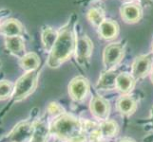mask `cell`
I'll return each instance as SVG.
<instances>
[{
  "instance_id": "28",
  "label": "cell",
  "mask_w": 153,
  "mask_h": 142,
  "mask_svg": "<svg viewBox=\"0 0 153 142\" xmlns=\"http://www.w3.org/2000/svg\"><path fill=\"white\" fill-rule=\"evenodd\" d=\"M126 2H133L134 0H126Z\"/></svg>"
},
{
  "instance_id": "6",
  "label": "cell",
  "mask_w": 153,
  "mask_h": 142,
  "mask_svg": "<svg viewBox=\"0 0 153 142\" xmlns=\"http://www.w3.org/2000/svg\"><path fill=\"white\" fill-rule=\"evenodd\" d=\"M89 91V82L88 79L83 76L74 78L68 85V94L75 102L85 99Z\"/></svg>"
},
{
  "instance_id": "16",
  "label": "cell",
  "mask_w": 153,
  "mask_h": 142,
  "mask_svg": "<svg viewBox=\"0 0 153 142\" xmlns=\"http://www.w3.org/2000/svg\"><path fill=\"white\" fill-rule=\"evenodd\" d=\"M135 85V79L128 73H119L116 78V89L122 94H128Z\"/></svg>"
},
{
  "instance_id": "5",
  "label": "cell",
  "mask_w": 153,
  "mask_h": 142,
  "mask_svg": "<svg viewBox=\"0 0 153 142\" xmlns=\"http://www.w3.org/2000/svg\"><path fill=\"white\" fill-rule=\"evenodd\" d=\"M125 49L121 43H111L105 47L103 52V63L107 70H111L122 61Z\"/></svg>"
},
{
  "instance_id": "18",
  "label": "cell",
  "mask_w": 153,
  "mask_h": 142,
  "mask_svg": "<svg viewBox=\"0 0 153 142\" xmlns=\"http://www.w3.org/2000/svg\"><path fill=\"white\" fill-rule=\"evenodd\" d=\"M50 127L44 120H38L34 122V131L30 142H47L49 138Z\"/></svg>"
},
{
  "instance_id": "19",
  "label": "cell",
  "mask_w": 153,
  "mask_h": 142,
  "mask_svg": "<svg viewBox=\"0 0 153 142\" xmlns=\"http://www.w3.org/2000/svg\"><path fill=\"white\" fill-rule=\"evenodd\" d=\"M136 107L137 104L135 99L128 95L122 96L117 102V110L120 112V114L124 116H129L133 114L136 110Z\"/></svg>"
},
{
  "instance_id": "24",
  "label": "cell",
  "mask_w": 153,
  "mask_h": 142,
  "mask_svg": "<svg viewBox=\"0 0 153 142\" xmlns=\"http://www.w3.org/2000/svg\"><path fill=\"white\" fill-rule=\"evenodd\" d=\"M68 142H86V138H84L83 135H80V136H78V138H75L70 140Z\"/></svg>"
},
{
  "instance_id": "23",
  "label": "cell",
  "mask_w": 153,
  "mask_h": 142,
  "mask_svg": "<svg viewBox=\"0 0 153 142\" xmlns=\"http://www.w3.org/2000/svg\"><path fill=\"white\" fill-rule=\"evenodd\" d=\"M47 112H48V114L50 116H51V117L54 118L66 114L64 108H63L61 105L57 102H51L48 105V107H47Z\"/></svg>"
},
{
  "instance_id": "27",
  "label": "cell",
  "mask_w": 153,
  "mask_h": 142,
  "mask_svg": "<svg viewBox=\"0 0 153 142\" xmlns=\"http://www.w3.org/2000/svg\"><path fill=\"white\" fill-rule=\"evenodd\" d=\"M151 82H152V83H153V70L151 71Z\"/></svg>"
},
{
  "instance_id": "29",
  "label": "cell",
  "mask_w": 153,
  "mask_h": 142,
  "mask_svg": "<svg viewBox=\"0 0 153 142\" xmlns=\"http://www.w3.org/2000/svg\"><path fill=\"white\" fill-rule=\"evenodd\" d=\"M152 53H153V45H152Z\"/></svg>"
},
{
  "instance_id": "20",
  "label": "cell",
  "mask_w": 153,
  "mask_h": 142,
  "mask_svg": "<svg viewBox=\"0 0 153 142\" xmlns=\"http://www.w3.org/2000/svg\"><path fill=\"white\" fill-rule=\"evenodd\" d=\"M100 133L105 138H112L118 133V125L113 120H104L99 126Z\"/></svg>"
},
{
  "instance_id": "8",
  "label": "cell",
  "mask_w": 153,
  "mask_h": 142,
  "mask_svg": "<svg viewBox=\"0 0 153 142\" xmlns=\"http://www.w3.org/2000/svg\"><path fill=\"white\" fill-rule=\"evenodd\" d=\"M93 49V44L91 40L87 35H82L77 38L76 36V45H75V58L76 61L80 65L86 64L87 60L89 59Z\"/></svg>"
},
{
  "instance_id": "15",
  "label": "cell",
  "mask_w": 153,
  "mask_h": 142,
  "mask_svg": "<svg viewBox=\"0 0 153 142\" xmlns=\"http://www.w3.org/2000/svg\"><path fill=\"white\" fill-rule=\"evenodd\" d=\"M58 37V31L50 26H45L41 30V41L44 49L47 52H51Z\"/></svg>"
},
{
  "instance_id": "3",
  "label": "cell",
  "mask_w": 153,
  "mask_h": 142,
  "mask_svg": "<svg viewBox=\"0 0 153 142\" xmlns=\"http://www.w3.org/2000/svg\"><path fill=\"white\" fill-rule=\"evenodd\" d=\"M38 77L39 72L37 70L25 72V74L21 76L14 83V89L12 96L13 101L21 102L27 99L30 94H33L37 86Z\"/></svg>"
},
{
  "instance_id": "22",
  "label": "cell",
  "mask_w": 153,
  "mask_h": 142,
  "mask_svg": "<svg viewBox=\"0 0 153 142\" xmlns=\"http://www.w3.org/2000/svg\"><path fill=\"white\" fill-rule=\"evenodd\" d=\"M14 85L10 81H0V101H5L13 96Z\"/></svg>"
},
{
  "instance_id": "2",
  "label": "cell",
  "mask_w": 153,
  "mask_h": 142,
  "mask_svg": "<svg viewBox=\"0 0 153 142\" xmlns=\"http://www.w3.org/2000/svg\"><path fill=\"white\" fill-rule=\"evenodd\" d=\"M82 128V123L78 118L64 114L53 119L50 126V132L57 138L70 141L81 135Z\"/></svg>"
},
{
  "instance_id": "21",
  "label": "cell",
  "mask_w": 153,
  "mask_h": 142,
  "mask_svg": "<svg viewBox=\"0 0 153 142\" xmlns=\"http://www.w3.org/2000/svg\"><path fill=\"white\" fill-rule=\"evenodd\" d=\"M87 17L89 22L96 28H98L99 26L105 20L103 10L100 8H91L88 12Z\"/></svg>"
},
{
  "instance_id": "17",
  "label": "cell",
  "mask_w": 153,
  "mask_h": 142,
  "mask_svg": "<svg viewBox=\"0 0 153 142\" xmlns=\"http://www.w3.org/2000/svg\"><path fill=\"white\" fill-rule=\"evenodd\" d=\"M119 73L114 70H107L99 78L97 82V88L102 90H112L116 88V78Z\"/></svg>"
},
{
  "instance_id": "26",
  "label": "cell",
  "mask_w": 153,
  "mask_h": 142,
  "mask_svg": "<svg viewBox=\"0 0 153 142\" xmlns=\"http://www.w3.org/2000/svg\"><path fill=\"white\" fill-rule=\"evenodd\" d=\"M142 1H144L146 4H149V3L152 2V0H142Z\"/></svg>"
},
{
  "instance_id": "11",
  "label": "cell",
  "mask_w": 153,
  "mask_h": 142,
  "mask_svg": "<svg viewBox=\"0 0 153 142\" xmlns=\"http://www.w3.org/2000/svg\"><path fill=\"white\" fill-rule=\"evenodd\" d=\"M121 17L126 23L133 24L138 22L142 17V8L139 4L134 2H126L120 10Z\"/></svg>"
},
{
  "instance_id": "12",
  "label": "cell",
  "mask_w": 153,
  "mask_h": 142,
  "mask_svg": "<svg viewBox=\"0 0 153 142\" xmlns=\"http://www.w3.org/2000/svg\"><path fill=\"white\" fill-rule=\"evenodd\" d=\"M5 46L10 54L19 59L26 54L25 40L23 36L5 37Z\"/></svg>"
},
{
  "instance_id": "13",
  "label": "cell",
  "mask_w": 153,
  "mask_h": 142,
  "mask_svg": "<svg viewBox=\"0 0 153 142\" xmlns=\"http://www.w3.org/2000/svg\"><path fill=\"white\" fill-rule=\"evenodd\" d=\"M100 37L105 40H112L117 37L119 33V26L111 19H105L98 27Z\"/></svg>"
},
{
  "instance_id": "7",
  "label": "cell",
  "mask_w": 153,
  "mask_h": 142,
  "mask_svg": "<svg viewBox=\"0 0 153 142\" xmlns=\"http://www.w3.org/2000/svg\"><path fill=\"white\" fill-rule=\"evenodd\" d=\"M152 65L153 57L150 54L137 57L131 65V75L135 80L144 78L150 72Z\"/></svg>"
},
{
  "instance_id": "10",
  "label": "cell",
  "mask_w": 153,
  "mask_h": 142,
  "mask_svg": "<svg viewBox=\"0 0 153 142\" xmlns=\"http://www.w3.org/2000/svg\"><path fill=\"white\" fill-rule=\"evenodd\" d=\"M89 107H91V114L95 118L102 120V121L108 119L110 107L108 102L105 101L104 98L100 96H95L91 99Z\"/></svg>"
},
{
  "instance_id": "4",
  "label": "cell",
  "mask_w": 153,
  "mask_h": 142,
  "mask_svg": "<svg viewBox=\"0 0 153 142\" xmlns=\"http://www.w3.org/2000/svg\"><path fill=\"white\" fill-rule=\"evenodd\" d=\"M34 131V122L30 120L21 121L4 138V142H30Z\"/></svg>"
},
{
  "instance_id": "25",
  "label": "cell",
  "mask_w": 153,
  "mask_h": 142,
  "mask_svg": "<svg viewBox=\"0 0 153 142\" xmlns=\"http://www.w3.org/2000/svg\"><path fill=\"white\" fill-rule=\"evenodd\" d=\"M119 142H134V141L131 139H128V138H125V139H121Z\"/></svg>"
},
{
  "instance_id": "30",
  "label": "cell",
  "mask_w": 153,
  "mask_h": 142,
  "mask_svg": "<svg viewBox=\"0 0 153 142\" xmlns=\"http://www.w3.org/2000/svg\"><path fill=\"white\" fill-rule=\"evenodd\" d=\"M0 24H1V22H0Z\"/></svg>"
},
{
  "instance_id": "9",
  "label": "cell",
  "mask_w": 153,
  "mask_h": 142,
  "mask_svg": "<svg viewBox=\"0 0 153 142\" xmlns=\"http://www.w3.org/2000/svg\"><path fill=\"white\" fill-rule=\"evenodd\" d=\"M24 26L18 19L8 18L0 24V34L4 37H13V36H23Z\"/></svg>"
},
{
  "instance_id": "1",
  "label": "cell",
  "mask_w": 153,
  "mask_h": 142,
  "mask_svg": "<svg viewBox=\"0 0 153 142\" xmlns=\"http://www.w3.org/2000/svg\"><path fill=\"white\" fill-rule=\"evenodd\" d=\"M76 36L73 29L71 20L58 31V37L50 52L48 58V66L56 68L68 60L75 51Z\"/></svg>"
},
{
  "instance_id": "14",
  "label": "cell",
  "mask_w": 153,
  "mask_h": 142,
  "mask_svg": "<svg viewBox=\"0 0 153 142\" xmlns=\"http://www.w3.org/2000/svg\"><path fill=\"white\" fill-rule=\"evenodd\" d=\"M18 63L25 72L35 71L40 65V57L35 52H28L20 58Z\"/></svg>"
}]
</instances>
